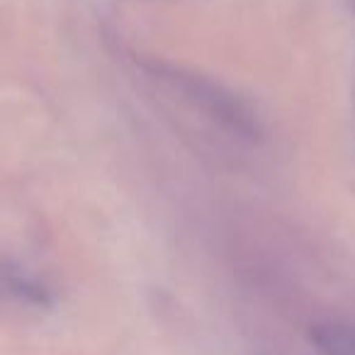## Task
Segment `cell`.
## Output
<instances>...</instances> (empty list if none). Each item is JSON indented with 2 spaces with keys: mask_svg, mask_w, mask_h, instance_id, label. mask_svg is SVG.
Wrapping results in <instances>:
<instances>
[{
  "mask_svg": "<svg viewBox=\"0 0 355 355\" xmlns=\"http://www.w3.org/2000/svg\"><path fill=\"white\" fill-rule=\"evenodd\" d=\"M309 340L321 355H355V324L321 321L311 326Z\"/></svg>",
  "mask_w": 355,
  "mask_h": 355,
  "instance_id": "7a4b0ae2",
  "label": "cell"
},
{
  "mask_svg": "<svg viewBox=\"0 0 355 355\" xmlns=\"http://www.w3.org/2000/svg\"><path fill=\"white\" fill-rule=\"evenodd\" d=\"M6 290L10 295H15L20 302H27V304H37V306H44L49 302V292H46L44 285L35 280V277L25 275L20 270H6L0 275Z\"/></svg>",
  "mask_w": 355,
  "mask_h": 355,
  "instance_id": "3957f363",
  "label": "cell"
},
{
  "mask_svg": "<svg viewBox=\"0 0 355 355\" xmlns=\"http://www.w3.org/2000/svg\"><path fill=\"white\" fill-rule=\"evenodd\" d=\"M141 66L151 78H156L166 88L175 90L185 103L200 110L212 122L222 124L224 129H229V132L241 139H248V141L261 139V119L236 93L224 88L222 83H217V80L207 78L202 73H195V71L180 69V66L166 64V61L158 59H144Z\"/></svg>",
  "mask_w": 355,
  "mask_h": 355,
  "instance_id": "6da1fadb",
  "label": "cell"
}]
</instances>
